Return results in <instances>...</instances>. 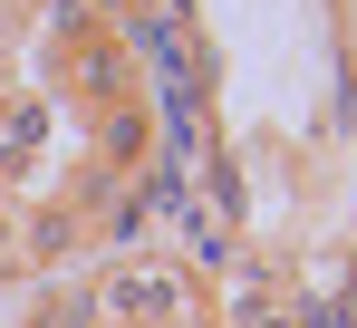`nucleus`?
<instances>
[{"mask_svg":"<svg viewBox=\"0 0 357 328\" xmlns=\"http://www.w3.org/2000/svg\"><path fill=\"white\" fill-rule=\"evenodd\" d=\"M87 309L116 328H174L183 309H193V280L174 271V261H116V271L87 290Z\"/></svg>","mask_w":357,"mask_h":328,"instance_id":"obj_1","label":"nucleus"},{"mask_svg":"<svg viewBox=\"0 0 357 328\" xmlns=\"http://www.w3.org/2000/svg\"><path fill=\"white\" fill-rule=\"evenodd\" d=\"M77 241H87V222L68 213V203H20V271H59V261H77Z\"/></svg>","mask_w":357,"mask_h":328,"instance_id":"obj_2","label":"nucleus"}]
</instances>
